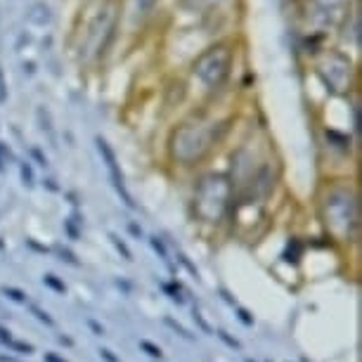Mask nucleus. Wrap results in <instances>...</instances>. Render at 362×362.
Masks as SVG:
<instances>
[{"label":"nucleus","instance_id":"aec40b11","mask_svg":"<svg viewBox=\"0 0 362 362\" xmlns=\"http://www.w3.org/2000/svg\"><path fill=\"white\" fill-rule=\"evenodd\" d=\"M100 358H102V360H107V362H121L112 351H109V348H102V351H100Z\"/></svg>","mask_w":362,"mask_h":362},{"label":"nucleus","instance_id":"a211bd4d","mask_svg":"<svg viewBox=\"0 0 362 362\" xmlns=\"http://www.w3.org/2000/svg\"><path fill=\"white\" fill-rule=\"evenodd\" d=\"M22 180H24V185H33V170L29 163H22Z\"/></svg>","mask_w":362,"mask_h":362},{"label":"nucleus","instance_id":"bb28decb","mask_svg":"<svg viewBox=\"0 0 362 362\" xmlns=\"http://www.w3.org/2000/svg\"><path fill=\"white\" fill-rule=\"evenodd\" d=\"M131 232H133V235H138V237H142V230L138 228V225H133V223H131Z\"/></svg>","mask_w":362,"mask_h":362},{"label":"nucleus","instance_id":"4468645a","mask_svg":"<svg viewBox=\"0 0 362 362\" xmlns=\"http://www.w3.org/2000/svg\"><path fill=\"white\" fill-rule=\"evenodd\" d=\"M161 289L168 293L170 300H175V303H182V296H180V286H173V284H166L161 282Z\"/></svg>","mask_w":362,"mask_h":362},{"label":"nucleus","instance_id":"2eb2a0df","mask_svg":"<svg viewBox=\"0 0 362 362\" xmlns=\"http://www.w3.org/2000/svg\"><path fill=\"white\" fill-rule=\"evenodd\" d=\"M149 244H152V249L163 258V261H166V263L170 261V258H168V251H166V247H163V242H161L159 237H152V239H149Z\"/></svg>","mask_w":362,"mask_h":362},{"label":"nucleus","instance_id":"412c9836","mask_svg":"<svg viewBox=\"0 0 362 362\" xmlns=\"http://www.w3.org/2000/svg\"><path fill=\"white\" fill-rule=\"evenodd\" d=\"M177 261H180L182 265H185V268H187L189 272H192V275H197V268H194V265H192V263H189V261H187V256H185V254H177ZM197 277H199V275H197Z\"/></svg>","mask_w":362,"mask_h":362},{"label":"nucleus","instance_id":"1a4fd4ad","mask_svg":"<svg viewBox=\"0 0 362 362\" xmlns=\"http://www.w3.org/2000/svg\"><path fill=\"white\" fill-rule=\"evenodd\" d=\"M109 239H112V244L116 247V251H119V254L124 256L128 263H131V261H133V254H131V249L126 247V242H124V239H119L116 235H109Z\"/></svg>","mask_w":362,"mask_h":362},{"label":"nucleus","instance_id":"5701e85b","mask_svg":"<svg viewBox=\"0 0 362 362\" xmlns=\"http://www.w3.org/2000/svg\"><path fill=\"white\" fill-rule=\"evenodd\" d=\"M59 256H62V261L71 263V265H78V261L74 258V254H69V251H59Z\"/></svg>","mask_w":362,"mask_h":362},{"label":"nucleus","instance_id":"c85d7f7f","mask_svg":"<svg viewBox=\"0 0 362 362\" xmlns=\"http://www.w3.org/2000/svg\"><path fill=\"white\" fill-rule=\"evenodd\" d=\"M0 168H3V149H0Z\"/></svg>","mask_w":362,"mask_h":362},{"label":"nucleus","instance_id":"c756f323","mask_svg":"<svg viewBox=\"0 0 362 362\" xmlns=\"http://www.w3.org/2000/svg\"><path fill=\"white\" fill-rule=\"evenodd\" d=\"M247 362H254V360H247Z\"/></svg>","mask_w":362,"mask_h":362},{"label":"nucleus","instance_id":"393cba45","mask_svg":"<svg viewBox=\"0 0 362 362\" xmlns=\"http://www.w3.org/2000/svg\"><path fill=\"white\" fill-rule=\"evenodd\" d=\"M45 362H66V360L57 358V355H54V353H45Z\"/></svg>","mask_w":362,"mask_h":362},{"label":"nucleus","instance_id":"ddd939ff","mask_svg":"<svg viewBox=\"0 0 362 362\" xmlns=\"http://www.w3.org/2000/svg\"><path fill=\"white\" fill-rule=\"evenodd\" d=\"M43 282H45L47 286H50V289L57 291V293H66V284H64V282H59V279L54 277V275H45V277H43Z\"/></svg>","mask_w":362,"mask_h":362},{"label":"nucleus","instance_id":"cd10ccee","mask_svg":"<svg viewBox=\"0 0 362 362\" xmlns=\"http://www.w3.org/2000/svg\"><path fill=\"white\" fill-rule=\"evenodd\" d=\"M322 5H339V3H344V0H320Z\"/></svg>","mask_w":362,"mask_h":362},{"label":"nucleus","instance_id":"f8f14e48","mask_svg":"<svg viewBox=\"0 0 362 362\" xmlns=\"http://www.w3.org/2000/svg\"><path fill=\"white\" fill-rule=\"evenodd\" d=\"M163 322H166V325L170 327V329H175V332H177V337H182V339L192 341V334H189V332H187V329H185V327H182V325H177L175 320H170V317H163Z\"/></svg>","mask_w":362,"mask_h":362},{"label":"nucleus","instance_id":"0eeeda50","mask_svg":"<svg viewBox=\"0 0 362 362\" xmlns=\"http://www.w3.org/2000/svg\"><path fill=\"white\" fill-rule=\"evenodd\" d=\"M154 5V0H126V17L135 24L147 15V10Z\"/></svg>","mask_w":362,"mask_h":362},{"label":"nucleus","instance_id":"423d86ee","mask_svg":"<svg viewBox=\"0 0 362 362\" xmlns=\"http://www.w3.org/2000/svg\"><path fill=\"white\" fill-rule=\"evenodd\" d=\"M98 149H100L102 159H105V163H107L109 177H112V185H114L116 192H119L121 202H124L128 209H135V202H133V197H131V192H128V187L124 182V173H121V168H119V161H116L114 149L109 147V142L105 138H98Z\"/></svg>","mask_w":362,"mask_h":362},{"label":"nucleus","instance_id":"a878e982","mask_svg":"<svg viewBox=\"0 0 362 362\" xmlns=\"http://www.w3.org/2000/svg\"><path fill=\"white\" fill-rule=\"evenodd\" d=\"M0 341H8V344H10V332L8 329H5V327H0Z\"/></svg>","mask_w":362,"mask_h":362},{"label":"nucleus","instance_id":"4be33fe9","mask_svg":"<svg viewBox=\"0 0 362 362\" xmlns=\"http://www.w3.org/2000/svg\"><path fill=\"white\" fill-rule=\"evenodd\" d=\"M194 320H197V322L202 325V329H204V332H209V334H211V327L206 325V320L202 317V313H199V310H194Z\"/></svg>","mask_w":362,"mask_h":362},{"label":"nucleus","instance_id":"f257e3e1","mask_svg":"<svg viewBox=\"0 0 362 362\" xmlns=\"http://www.w3.org/2000/svg\"><path fill=\"white\" fill-rule=\"evenodd\" d=\"M221 131H225V126L216 121H187L170 135V159L182 166L199 163L211 152V147L221 140Z\"/></svg>","mask_w":362,"mask_h":362},{"label":"nucleus","instance_id":"9d476101","mask_svg":"<svg viewBox=\"0 0 362 362\" xmlns=\"http://www.w3.org/2000/svg\"><path fill=\"white\" fill-rule=\"evenodd\" d=\"M140 348L149 355V358H156V360H161V358H163L161 348H159V346H154L152 341H147V339H142V341H140Z\"/></svg>","mask_w":362,"mask_h":362},{"label":"nucleus","instance_id":"f03ea898","mask_svg":"<svg viewBox=\"0 0 362 362\" xmlns=\"http://www.w3.org/2000/svg\"><path fill=\"white\" fill-rule=\"evenodd\" d=\"M322 223L332 239L337 242H353L360 228V206L358 194L348 187H334L327 192L320 206Z\"/></svg>","mask_w":362,"mask_h":362},{"label":"nucleus","instance_id":"6e6552de","mask_svg":"<svg viewBox=\"0 0 362 362\" xmlns=\"http://www.w3.org/2000/svg\"><path fill=\"white\" fill-rule=\"evenodd\" d=\"M300 251H303V244H300L298 239L293 237V239H289V242H286V249H284L282 258H284V261H286V258H289V256H293V258H291V263H298V258H300Z\"/></svg>","mask_w":362,"mask_h":362},{"label":"nucleus","instance_id":"dca6fc26","mask_svg":"<svg viewBox=\"0 0 362 362\" xmlns=\"http://www.w3.org/2000/svg\"><path fill=\"white\" fill-rule=\"evenodd\" d=\"M235 310H237V317L242 320V322L247 325V327H251V325H254V317H251V313H249L247 308H242V305L237 303V305H235Z\"/></svg>","mask_w":362,"mask_h":362},{"label":"nucleus","instance_id":"39448f33","mask_svg":"<svg viewBox=\"0 0 362 362\" xmlns=\"http://www.w3.org/2000/svg\"><path fill=\"white\" fill-rule=\"evenodd\" d=\"M317 74L322 76V81L332 88V90H337V93L351 90V83H353V64H351V59L344 57L341 52L327 54V57L317 66Z\"/></svg>","mask_w":362,"mask_h":362},{"label":"nucleus","instance_id":"f3484780","mask_svg":"<svg viewBox=\"0 0 362 362\" xmlns=\"http://www.w3.org/2000/svg\"><path fill=\"white\" fill-rule=\"evenodd\" d=\"M216 334H218V339H221V341H223V344H228L230 348H242V344H239V341H237V339H232V337H230V334H228V332H225V329H218Z\"/></svg>","mask_w":362,"mask_h":362},{"label":"nucleus","instance_id":"6ab92c4d","mask_svg":"<svg viewBox=\"0 0 362 362\" xmlns=\"http://www.w3.org/2000/svg\"><path fill=\"white\" fill-rule=\"evenodd\" d=\"M31 310H33V315H36V317L40 320V322H45L47 327H52V325H54V322H52V317H50V315H47V313H45V310H40V308H36V305H33V308H31Z\"/></svg>","mask_w":362,"mask_h":362},{"label":"nucleus","instance_id":"9b49d317","mask_svg":"<svg viewBox=\"0 0 362 362\" xmlns=\"http://www.w3.org/2000/svg\"><path fill=\"white\" fill-rule=\"evenodd\" d=\"M3 293L8 298H12V300H17V303H26V293L22 291V289H15V286H3Z\"/></svg>","mask_w":362,"mask_h":362},{"label":"nucleus","instance_id":"7ed1b4c3","mask_svg":"<svg viewBox=\"0 0 362 362\" xmlns=\"http://www.w3.org/2000/svg\"><path fill=\"white\" fill-rule=\"evenodd\" d=\"M235 202V185L225 173H206L194 187V216L206 225H218Z\"/></svg>","mask_w":362,"mask_h":362},{"label":"nucleus","instance_id":"b1692460","mask_svg":"<svg viewBox=\"0 0 362 362\" xmlns=\"http://www.w3.org/2000/svg\"><path fill=\"white\" fill-rule=\"evenodd\" d=\"M88 325H90V329H93L95 334H98V337H102V334H105V329H102V327H100L98 322H95V320H88Z\"/></svg>","mask_w":362,"mask_h":362},{"label":"nucleus","instance_id":"20e7f679","mask_svg":"<svg viewBox=\"0 0 362 362\" xmlns=\"http://www.w3.org/2000/svg\"><path fill=\"white\" fill-rule=\"evenodd\" d=\"M232 66V50L228 45H214L202 52L194 62V76L202 81L209 90H216L225 83Z\"/></svg>","mask_w":362,"mask_h":362}]
</instances>
